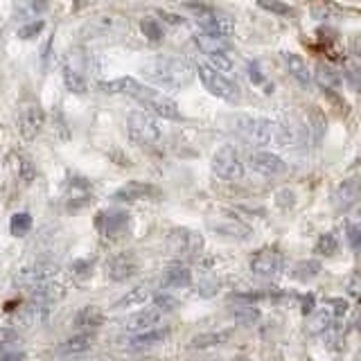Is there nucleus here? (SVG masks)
I'll use <instances>...</instances> for the list:
<instances>
[{
    "mask_svg": "<svg viewBox=\"0 0 361 361\" xmlns=\"http://www.w3.org/2000/svg\"><path fill=\"white\" fill-rule=\"evenodd\" d=\"M99 88L111 95L116 93V95L133 97L154 118L174 120V122L183 120V113H180L178 104L172 97H167L165 93H161V90H156L152 86L140 84L138 79H133V77H118V79H113V82H99Z\"/></svg>",
    "mask_w": 361,
    "mask_h": 361,
    "instance_id": "obj_1",
    "label": "nucleus"
},
{
    "mask_svg": "<svg viewBox=\"0 0 361 361\" xmlns=\"http://www.w3.org/2000/svg\"><path fill=\"white\" fill-rule=\"evenodd\" d=\"M140 75L158 88L180 90L192 82L195 71H192V63L180 56H154L140 66Z\"/></svg>",
    "mask_w": 361,
    "mask_h": 361,
    "instance_id": "obj_2",
    "label": "nucleus"
},
{
    "mask_svg": "<svg viewBox=\"0 0 361 361\" xmlns=\"http://www.w3.org/2000/svg\"><path fill=\"white\" fill-rule=\"evenodd\" d=\"M231 124H233L231 129L237 138L253 145V147H259V149H264L267 145L274 142V122L267 118L240 113V116L231 118Z\"/></svg>",
    "mask_w": 361,
    "mask_h": 361,
    "instance_id": "obj_3",
    "label": "nucleus"
},
{
    "mask_svg": "<svg viewBox=\"0 0 361 361\" xmlns=\"http://www.w3.org/2000/svg\"><path fill=\"white\" fill-rule=\"evenodd\" d=\"M197 75L201 79L203 88H206L210 95L219 97L224 102H231V104L240 102L242 93H240V86L233 82V77L221 75L219 71H214L210 63H199L197 66Z\"/></svg>",
    "mask_w": 361,
    "mask_h": 361,
    "instance_id": "obj_4",
    "label": "nucleus"
},
{
    "mask_svg": "<svg viewBox=\"0 0 361 361\" xmlns=\"http://www.w3.org/2000/svg\"><path fill=\"white\" fill-rule=\"evenodd\" d=\"M127 133L131 142L140 145V147H149L156 145L161 138V122L158 118L149 116L147 111H135L127 118Z\"/></svg>",
    "mask_w": 361,
    "mask_h": 361,
    "instance_id": "obj_5",
    "label": "nucleus"
},
{
    "mask_svg": "<svg viewBox=\"0 0 361 361\" xmlns=\"http://www.w3.org/2000/svg\"><path fill=\"white\" fill-rule=\"evenodd\" d=\"M210 167H212L214 176H219L221 180H228V183H235V180L244 178V161H242L240 152L231 145H224L212 154Z\"/></svg>",
    "mask_w": 361,
    "mask_h": 361,
    "instance_id": "obj_6",
    "label": "nucleus"
},
{
    "mask_svg": "<svg viewBox=\"0 0 361 361\" xmlns=\"http://www.w3.org/2000/svg\"><path fill=\"white\" fill-rule=\"evenodd\" d=\"M190 11H195V20L199 23V32L206 34H217V37L231 39L235 32V23L231 16L221 14V11L212 9L208 5H188Z\"/></svg>",
    "mask_w": 361,
    "mask_h": 361,
    "instance_id": "obj_7",
    "label": "nucleus"
},
{
    "mask_svg": "<svg viewBox=\"0 0 361 361\" xmlns=\"http://www.w3.org/2000/svg\"><path fill=\"white\" fill-rule=\"evenodd\" d=\"M167 248L180 259H192L203 251V235L192 228H174L167 235Z\"/></svg>",
    "mask_w": 361,
    "mask_h": 361,
    "instance_id": "obj_8",
    "label": "nucleus"
},
{
    "mask_svg": "<svg viewBox=\"0 0 361 361\" xmlns=\"http://www.w3.org/2000/svg\"><path fill=\"white\" fill-rule=\"evenodd\" d=\"M251 267L253 276L259 280H276L282 271H285V255L278 248H259L251 255Z\"/></svg>",
    "mask_w": 361,
    "mask_h": 361,
    "instance_id": "obj_9",
    "label": "nucleus"
},
{
    "mask_svg": "<svg viewBox=\"0 0 361 361\" xmlns=\"http://www.w3.org/2000/svg\"><path fill=\"white\" fill-rule=\"evenodd\" d=\"M56 276H59V269H56L54 264L50 262H34V264H27L18 269V274L14 276V285L20 287V289H37L41 285H45V282H52L56 280Z\"/></svg>",
    "mask_w": 361,
    "mask_h": 361,
    "instance_id": "obj_10",
    "label": "nucleus"
},
{
    "mask_svg": "<svg viewBox=\"0 0 361 361\" xmlns=\"http://www.w3.org/2000/svg\"><path fill=\"white\" fill-rule=\"evenodd\" d=\"M45 113L39 102H25L18 111V133L23 140H34L43 129Z\"/></svg>",
    "mask_w": 361,
    "mask_h": 361,
    "instance_id": "obj_11",
    "label": "nucleus"
},
{
    "mask_svg": "<svg viewBox=\"0 0 361 361\" xmlns=\"http://www.w3.org/2000/svg\"><path fill=\"white\" fill-rule=\"evenodd\" d=\"M140 271V259L133 251H122L106 259V276L113 282H124Z\"/></svg>",
    "mask_w": 361,
    "mask_h": 361,
    "instance_id": "obj_12",
    "label": "nucleus"
},
{
    "mask_svg": "<svg viewBox=\"0 0 361 361\" xmlns=\"http://www.w3.org/2000/svg\"><path fill=\"white\" fill-rule=\"evenodd\" d=\"M163 321V314L154 310V307H145L140 312H133L129 314L127 319L122 321V330L131 334V336H138V334H147L152 330H158V325Z\"/></svg>",
    "mask_w": 361,
    "mask_h": 361,
    "instance_id": "obj_13",
    "label": "nucleus"
},
{
    "mask_svg": "<svg viewBox=\"0 0 361 361\" xmlns=\"http://www.w3.org/2000/svg\"><path fill=\"white\" fill-rule=\"evenodd\" d=\"M361 201V176H348L336 185L332 195V206L336 212H348Z\"/></svg>",
    "mask_w": 361,
    "mask_h": 361,
    "instance_id": "obj_14",
    "label": "nucleus"
},
{
    "mask_svg": "<svg viewBox=\"0 0 361 361\" xmlns=\"http://www.w3.org/2000/svg\"><path fill=\"white\" fill-rule=\"evenodd\" d=\"M248 165H251L253 172H257L259 176H267V178H276L282 176L287 172V163L274 152H267V149H257L248 156Z\"/></svg>",
    "mask_w": 361,
    "mask_h": 361,
    "instance_id": "obj_15",
    "label": "nucleus"
},
{
    "mask_svg": "<svg viewBox=\"0 0 361 361\" xmlns=\"http://www.w3.org/2000/svg\"><path fill=\"white\" fill-rule=\"evenodd\" d=\"M50 305H43L39 300H27L23 307L14 314V325L23 327V330H30V327H37L45 323V319L50 316Z\"/></svg>",
    "mask_w": 361,
    "mask_h": 361,
    "instance_id": "obj_16",
    "label": "nucleus"
},
{
    "mask_svg": "<svg viewBox=\"0 0 361 361\" xmlns=\"http://www.w3.org/2000/svg\"><path fill=\"white\" fill-rule=\"evenodd\" d=\"M161 195V190L152 183H145V180H129L124 183L120 190L113 192V201H120V203H129V201H147V199H154Z\"/></svg>",
    "mask_w": 361,
    "mask_h": 361,
    "instance_id": "obj_17",
    "label": "nucleus"
},
{
    "mask_svg": "<svg viewBox=\"0 0 361 361\" xmlns=\"http://www.w3.org/2000/svg\"><path fill=\"white\" fill-rule=\"evenodd\" d=\"M129 224H131V214L127 210L102 212L99 219H97V226L106 237H122L124 233L129 231Z\"/></svg>",
    "mask_w": 361,
    "mask_h": 361,
    "instance_id": "obj_18",
    "label": "nucleus"
},
{
    "mask_svg": "<svg viewBox=\"0 0 361 361\" xmlns=\"http://www.w3.org/2000/svg\"><path fill=\"white\" fill-rule=\"evenodd\" d=\"M210 228L221 235V237H231V240H237V242H244L251 237V228L240 219V217H233V214H228V217H221L219 221H210Z\"/></svg>",
    "mask_w": 361,
    "mask_h": 361,
    "instance_id": "obj_19",
    "label": "nucleus"
},
{
    "mask_svg": "<svg viewBox=\"0 0 361 361\" xmlns=\"http://www.w3.org/2000/svg\"><path fill=\"white\" fill-rule=\"evenodd\" d=\"M314 79L316 84H319L323 90H327V93H338L343 86V73L338 71L336 66L327 63V61H319L316 63V73H314Z\"/></svg>",
    "mask_w": 361,
    "mask_h": 361,
    "instance_id": "obj_20",
    "label": "nucleus"
},
{
    "mask_svg": "<svg viewBox=\"0 0 361 361\" xmlns=\"http://www.w3.org/2000/svg\"><path fill=\"white\" fill-rule=\"evenodd\" d=\"M163 287L167 289H183V287H190L192 282V271L185 262H180V259H176V262L167 264L163 269Z\"/></svg>",
    "mask_w": 361,
    "mask_h": 361,
    "instance_id": "obj_21",
    "label": "nucleus"
},
{
    "mask_svg": "<svg viewBox=\"0 0 361 361\" xmlns=\"http://www.w3.org/2000/svg\"><path fill=\"white\" fill-rule=\"evenodd\" d=\"M104 321H106L104 312L95 307V305H86L84 310L77 312L75 327H77V332H82V334H93L95 330H99V327L104 325Z\"/></svg>",
    "mask_w": 361,
    "mask_h": 361,
    "instance_id": "obj_22",
    "label": "nucleus"
},
{
    "mask_svg": "<svg viewBox=\"0 0 361 361\" xmlns=\"http://www.w3.org/2000/svg\"><path fill=\"white\" fill-rule=\"evenodd\" d=\"M95 345V334H82L77 332L75 336L66 338V341L56 348V355L59 357H77V355H84L88 353L90 348Z\"/></svg>",
    "mask_w": 361,
    "mask_h": 361,
    "instance_id": "obj_23",
    "label": "nucleus"
},
{
    "mask_svg": "<svg viewBox=\"0 0 361 361\" xmlns=\"http://www.w3.org/2000/svg\"><path fill=\"white\" fill-rule=\"evenodd\" d=\"M285 63H287L289 75L296 79L300 86H310L312 84L314 73H312L310 63L305 61L300 54H296V52H285Z\"/></svg>",
    "mask_w": 361,
    "mask_h": 361,
    "instance_id": "obj_24",
    "label": "nucleus"
},
{
    "mask_svg": "<svg viewBox=\"0 0 361 361\" xmlns=\"http://www.w3.org/2000/svg\"><path fill=\"white\" fill-rule=\"evenodd\" d=\"M228 41H231V39L217 37V34H206V32H197V34H195L197 48H199L203 54H206V56L228 52Z\"/></svg>",
    "mask_w": 361,
    "mask_h": 361,
    "instance_id": "obj_25",
    "label": "nucleus"
},
{
    "mask_svg": "<svg viewBox=\"0 0 361 361\" xmlns=\"http://www.w3.org/2000/svg\"><path fill=\"white\" fill-rule=\"evenodd\" d=\"M231 338V332L228 330H221V332H203V334H197L195 338L190 341V348L192 350H208V348H217L221 343H226Z\"/></svg>",
    "mask_w": 361,
    "mask_h": 361,
    "instance_id": "obj_26",
    "label": "nucleus"
},
{
    "mask_svg": "<svg viewBox=\"0 0 361 361\" xmlns=\"http://www.w3.org/2000/svg\"><path fill=\"white\" fill-rule=\"evenodd\" d=\"M307 131H310V140L314 145H319L323 140V135L327 131V120L323 116V111L314 109V106L307 111Z\"/></svg>",
    "mask_w": 361,
    "mask_h": 361,
    "instance_id": "obj_27",
    "label": "nucleus"
},
{
    "mask_svg": "<svg viewBox=\"0 0 361 361\" xmlns=\"http://www.w3.org/2000/svg\"><path fill=\"white\" fill-rule=\"evenodd\" d=\"M319 274H321L319 259H302V262H296L291 269V278L298 282H312L314 278H319Z\"/></svg>",
    "mask_w": 361,
    "mask_h": 361,
    "instance_id": "obj_28",
    "label": "nucleus"
},
{
    "mask_svg": "<svg viewBox=\"0 0 361 361\" xmlns=\"http://www.w3.org/2000/svg\"><path fill=\"white\" fill-rule=\"evenodd\" d=\"M345 75L350 79V84L361 88V50L353 48L348 52V56H345Z\"/></svg>",
    "mask_w": 361,
    "mask_h": 361,
    "instance_id": "obj_29",
    "label": "nucleus"
},
{
    "mask_svg": "<svg viewBox=\"0 0 361 361\" xmlns=\"http://www.w3.org/2000/svg\"><path fill=\"white\" fill-rule=\"evenodd\" d=\"M147 298H149V287L147 285H140L131 289L129 293H124V296L116 302L118 310H129V307H138V305L147 302Z\"/></svg>",
    "mask_w": 361,
    "mask_h": 361,
    "instance_id": "obj_30",
    "label": "nucleus"
},
{
    "mask_svg": "<svg viewBox=\"0 0 361 361\" xmlns=\"http://www.w3.org/2000/svg\"><path fill=\"white\" fill-rule=\"evenodd\" d=\"M167 330L165 327H158V330H152V332H147V334H138V336H131V348H152V345H158V343H163L165 338H167Z\"/></svg>",
    "mask_w": 361,
    "mask_h": 361,
    "instance_id": "obj_31",
    "label": "nucleus"
},
{
    "mask_svg": "<svg viewBox=\"0 0 361 361\" xmlns=\"http://www.w3.org/2000/svg\"><path fill=\"white\" fill-rule=\"evenodd\" d=\"M63 82L68 88L73 90V93H84L86 90L84 73H82V68H77V66H71V63L63 66Z\"/></svg>",
    "mask_w": 361,
    "mask_h": 361,
    "instance_id": "obj_32",
    "label": "nucleus"
},
{
    "mask_svg": "<svg viewBox=\"0 0 361 361\" xmlns=\"http://www.w3.org/2000/svg\"><path fill=\"white\" fill-rule=\"evenodd\" d=\"M32 226H34V221H32L30 212H16L9 221V233L14 237H25L32 231Z\"/></svg>",
    "mask_w": 361,
    "mask_h": 361,
    "instance_id": "obj_33",
    "label": "nucleus"
},
{
    "mask_svg": "<svg viewBox=\"0 0 361 361\" xmlns=\"http://www.w3.org/2000/svg\"><path fill=\"white\" fill-rule=\"evenodd\" d=\"M314 251L319 253L321 257H334L338 253V240L332 233H323L319 240H316Z\"/></svg>",
    "mask_w": 361,
    "mask_h": 361,
    "instance_id": "obj_34",
    "label": "nucleus"
},
{
    "mask_svg": "<svg viewBox=\"0 0 361 361\" xmlns=\"http://www.w3.org/2000/svg\"><path fill=\"white\" fill-rule=\"evenodd\" d=\"M178 305H180L178 298H174L172 293L161 291V293H156V296H154V305H152V307L158 310V312H161V314L165 316V314L176 312V310H178Z\"/></svg>",
    "mask_w": 361,
    "mask_h": 361,
    "instance_id": "obj_35",
    "label": "nucleus"
},
{
    "mask_svg": "<svg viewBox=\"0 0 361 361\" xmlns=\"http://www.w3.org/2000/svg\"><path fill=\"white\" fill-rule=\"evenodd\" d=\"M140 30H142V34L147 37V41H152V43H161L163 37H165L161 23H158L156 18H149V16L140 20Z\"/></svg>",
    "mask_w": 361,
    "mask_h": 361,
    "instance_id": "obj_36",
    "label": "nucleus"
},
{
    "mask_svg": "<svg viewBox=\"0 0 361 361\" xmlns=\"http://www.w3.org/2000/svg\"><path fill=\"white\" fill-rule=\"evenodd\" d=\"M208 61H210V66L214 68V71H219V73L226 75V77H231V73L235 71V61H233L231 52L212 54V56H208Z\"/></svg>",
    "mask_w": 361,
    "mask_h": 361,
    "instance_id": "obj_37",
    "label": "nucleus"
},
{
    "mask_svg": "<svg viewBox=\"0 0 361 361\" xmlns=\"http://www.w3.org/2000/svg\"><path fill=\"white\" fill-rule=\"evenodd\" d=\"M88 197H90V185L86 183L84 178L71 180V185H68V201H79V199H82V203H86Z\"/></svg>",
    "mask_w": 361,
    "mask_h": 361,
    "instance_id": "obj_38",
    "label": "nucleus"
},
{
    "mask_svg": "<svg viewBox=\"0 0 361 361\" xmlns=\"http://www.w3.org/2000/svg\"><path fill=\"white\" fill-rule=\"evenodd\" d=\"M323 305H325V310L334 316V321H343V316L350 312V305L345 298H325Z\"/></svg>",
    "mask_w": 361,
    "mask_h": 361,
    "instance_id": "obj_39",
    "label": "nucleus"
},
{
    "mask_svg": "<svg viewBox=\"0 0 361 361\" xmlns=\"http://www.w3.org/2000/svg\"><path fill=\"white\" fill-rule=\"evenodd\" d=\"M259 319V314L255 307L251 305H240V307H235V321L237 325H251Z\"/></svg>",
    "mask_w": 361,
    "mask_h": 361,
    "instance_id": "obj_40",
    "label": "nucleus"
},
{
    "mask_svg": "<svg viewBox=\"0 0 361 361\" xmlns=\"http://www.w3.org/2000/svg\"><path fill=\"white\" fill-rule=\"evenodd\" d=\"M259 9H264V11H271V14H278V16H289L293 7L287 5V3H274V0H259L257 3Z\"/></svg>",
    "mask_w": 361,
    "mask_h": 361,
    "instance_id": "obj_41",
    "label": "nucleus"
},
{
    "mask_svg": "<svg viewBox=\"0 0 361 361\" xmlns=\"http://www.w3.org/2000/svg\"><path fill=\"white\" fill-rule=\"evenodd\" d=\"M18 341V330L16 327H3L0 330V355L7 353V350Z\"/></svg>",
    "mask_w": 361,
    "mask_h": 361,
    "instance_id": "obj_42",
    "label": "nucleus"
},
{
    "mask_svg": "<svg viewBox=\"0 0 361 361\" xmlns=\"http://www.w3.org/2000/svg\"><path fill=\"white\" fill-rule=\"evenodd\" d=\"M43 27H45L43 20H32V23H27V25H23L18 30V37L20 39H34V37H39V34L43 32Z\"/></svg>",
    "mask_w": 361,
    "mask_h": 361,
    "instance_id": "obj_43",
    "label": "nucleus"
},
{
    "mask_svg": "<svg viewBox=\"0 0 361 361\" xmlns=\"http://www.w3.org/2000/svg\"><path fill=\"white\" fill-rule=\"evenodd\" d=\"M345 237H348V244L353 251H361V226L359 224H350L345 231Z\"/></svg>",
    "mask_w": 361,
    "mask_h": 361,
    "instance_id": "obj_44",
    "label": "nucleus"
},
{
    "mask_svg": "<svg viewBox=\"0 0 361 361\" xmlns=\"http://www.w3.org/2000/svg\"><path fill=\"white\" fill-rule=\"evenodd\" d=\"M246 75H248V79H251V82H253L255 86H262V84H264V73L259 71V63H257V61H251V63H248Z\"/></svg>",
    "mask_w": 361,
    "mask_h": 361,
    "instance_id": "obj_45",
    "label": "nucleus"
},
{
    "mask_svg": "<svg viewBox=\"0 0 361 361\" xmlns=\"http://www.w3.org/2000/svg\"><path fill=\"white\" fill-rule=\"evenodd\" d=\"M201 296L203 298H210V296H217V293H219V282L217 280H206V282H203V285H201Z\"/></svg>",
    "mask_w": 361,
    "mask_h": 361,
    "instance_id": "obj_46",
    "label": "nucleus"
},
{
    "mask_svg": "<svg viewBox=\"0 0 361 361\" xmlns=\"http://www.w3.org/2000/svg\"><path fill=\"white\" fill-rule=\"evenodd\" d=\"M348 291L353 293V296H361V274H355L348 280Z\"/></svg>",
    "mask_w": 361,
    "mask_h": 361,
    "instance_id": "obj_47",
    "label": "nucleus"
},
{
    "mask_svg": "<svg viewBox=\"0 0 361 361\" xmlns=\"http://www.w3.org/2000/svg\"><path fill=\"white\" fill-rule=\"evenodd\" d=\"M0 361H23V355L16 350H7V353L0 355Z\"/></svg>",
    "mask_w": 361,
    "mask_h": 361,
    "instance_id": "obj_48",
    "label": "nucleus"
},
{
    "mask_svg": "<svg viewBox=\"0 0 361 361\" xmlns=\"http://www.w3.org/2000/svg\"><path fill=\"white\" fill-rule=\"evenodd\" d=\"M359 41H361V32H359Z\"/></svg>",
    "mask_w": 361,
    "mask_h": 361,
    "instance_id": "obj_49",
    "label": "nucleus"
}]
</instances>
